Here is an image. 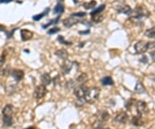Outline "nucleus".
Returning <instances> with one entry per match:
<instances>
[{"instance_id": "obj_22", "label": "nucleus", "mask_w": 155, "mask_h": 129, "mask_svg": "<svg viewBox=\"0 0 155 129\" xmlns=\"http://www.w3.org/2000/svg\"><path fill=\"white\" fill-rule=\"evenodd\" d=\"M91 19L95 23H100L104 19V16L102 15V12L101 13H97V14H94V15H91Z\"/></svg>"}, {"instance_id": "obj_33", "label": "nucleus", "mask_w": 155, "mask_h": 129, "mask_svg": "<svg viewBox=\"0 0 155 129\" xmlns=\"http://www.w3.org/2000/svg\"><path fill=\"white\" fill-rule=\"evenodd\" d=\"M155 49V42H148V50Z\"/></svg>"}, {"instance_id": "obj_4", "label": "nucleus", "mask_w": 155, "mask_h": 129, "mask_svg": "<svg viewBox=\"0 0 155 129\" xmlns=\"http://www.w3.org/2000/svg\"><path fill=\"white\" fill-rule=\"evenodd\" d=\"M135 108L137 113L140 115H143L145 113L148 112V107L147 102H145L143 101H137L136 104H135Z\"/></svg>"}, {"instance_id": "obj_18", "label": "nucleus", "mask_w": 155, "mask_h": 129, "mask_svg": "<svg viewBox=\"0 0 155 129\" xmlns=\"http://www.w3.org/2000/svg\"><path fill=\"white\" fill-rule=\"evenodd\" d=\"M101 82L104 86H108V85L111 86V85L114 84V81L110 76H104V78L101 80Z\"/></svg>"}, {"instance_id": "obj_5", "label": "nucleus", "mask_w": 155, "mask_h": 129, "mask_svg": "<svg viewBox=\"0 0 155 129\" xmlns=\"http://www.w3.org/2000/svg\"><path fill=\"white\" fill-rule=\"evenodd\" d=\"M134 50L137 54H144L148 51V43L144 41H139L134 45Z\"/></svg>"}, {"instance_id": "obj_31", "label": "nucleus", "mask_w": 155, "mask_h": 129, "mask_svg": "<svg viewBox=\"0 0 155 129\" xmlns=\"http://www.w3.org/2000/svg\"><path fill=\"white\" fill-rule=\"evenodd\" d=\"M85 15H86L85 12H78V13H73V14H72V16L75 17H85Z\"/></svg>"}, {"instance_id": "obj_28", "label": "nucleus", "mask_w": 155, "mask_h": 129, "mask_svg": "<svg viewBox=\"0 0 155 129\" xmlns=\"http://www.w3.org/2000/svg\"><path fill=\"white\" fill-rule=\"evenodd\" d=\"M77 81L80 83H84L87 81V75L85 74H81L79 76H78Z\"/></svg>"}, {"instance_id": "obj_37", "label": "nucleus", "mask_w": 155, "mask_h": 129, "mask_svg": "<svg viewBox=\"0 0 155 129\" xmlns=\"http://www.w3.org/2000/svg\"><path fill=\"white\" fill-rule=\"evenodd\" d=\"M73 1H74L75 3H79V2H81L82 0H73Z\"/></svg>"}, {"instance_id": "obj_21", "label": "nucleus", "mask_w": 155, "mask_h": 129, "mask_svg": "<svg viewBox=\"0 0 155 129\" xmlns=\"http://www.w3.org/2000/svg\"><path fill=\"white\" fill-rule=\"evenodd\" d=\"M64 10H65L64 5H63L62 4H61V3H59V4L54 7V13H55V14H62Z\"/></svg>"}, {"instance_id": "obj_6", "label": "nucleus", "mask_w": 155, "mask_h": 129, "mask_svg": "<svg viewBox=\"0 0 155 129\" xmlns=\"http://www.w3.org/2000/svg\"><path fill=\"white\" fill-rule=\"evenodd\" d=\"M47 94V89H46V86L44 85H39L35 88V92H34V96L36 98V99H42Z\"/></svg>"}, {"instance_id": "obj_14", "label": "nucleus", "mask_w": 155, "mask_h": 129, "mask_svg": "<svg viewBox=\"0 0 155 129\" xmlns=\"http://www.w3.org/2000/svg\"><path fill=\"white\" fill-rule=\"evenodd\" d=\"M132 124L135 127H141L143 126L144 121H143V119H142V115H140L138 114L137 116H134L132 119Z\"/></svg>"}, {"instance_id": "obj_7", "label": "nucleus", "mask_w": 155, "mask_h": 129, "mask_svg": "<svg viewBox=\"0 0 155 129\" xmlns=\"http://www.w3.org/2000/svg\"><path fill=\"white\" fill-rule=\"evenodd\" d=\"M114 120L120 124L127 123V120H128V115H127L126 112L121 111V112H119L116 114V117L114 119Z\"/></svg>"}, {"instance_id": "obj_24", "label": "nucleus", "mask_w": 155, "mask_h": 129, "mask_svg": "<svg viewBox=\"0 0 155 129\" xmlns=\"http://www.w3.org/2000/svg\"><path fill=\"white\" fill-rule=\"evenodd\" d=\"M136 100H134V99H130V100H128V101L126 102V104H125V107L128 110H131L132 109V107H135V104H136Z\"/></svg>"}, {"instance_id": "obj_34", "label": "nucleus", "mask_w": 155, "mask_h": 129, "mask_svg": "<svg viewBox=\"0 0 155 129\" xmlns=\"http://www.w3.org/2000/svg\"><path fill=\"white\" fill-rule=\"evenodd\" d=\"M151 58L153 62H155V50L151 52Z\"/></svg>"}, {"instance_id": "obj_25", "label": "nucleus", "mask_w": 155, "mask_h": 129, "mask_svg": "<svg viewBox=\"0 0 155 129\" xmlns=\"http://www.w3.org/2000/svg\"><path fill=\"white\" fill-rule=\"evenodd\" d=\"M97 5V2L95 0H91L88 3H84V7L86 9V10H89V9H92V8H95Z\"/></svg>"}, {"instance_id": "obj_36", "label": "nucleus", "mask_w": 155, "mask_h": 129, "mask_svg": "<svg viewBox=\"0 0 155 129\" xmlns=\"http://www.w3.org/2000/svg\"><path fill=\"white\" fill-rule=\"evenodd\" d=\"M11 0H0V2L1 3H9V2H11Z\"/></svg>"}, {"instance_id": "obj_1", "label": "nucleus", "mask_w": 155, "mask_h": 129, "mask_svg": "<svg viewBox=\"0 0 155 129\" xmlns=\"http://www.w3.org/2000/svg\"><path fill=\"white\" fill-rule=\"evenodd\" d=\"M150 11L147 10V8L144 5H138L134 8V10H132L130 16V20L132 22L140 21L142 17H148L150 16Z\"/></svg>"}, {"instance_id": "obj_29", "label": "nucleus", "mask_w": 155, "mask_h": 129, "mask_svg": "<svg viewBox=\"0 0 155 129\" xmlns=\"http://www.w3.org/2000/svg\"><path fill=\"white\" fill-rule=\"evenodd\" d=\"M58 40L60 41V43L62 44H65V45H71L72 44V43H70V42H67L66 40H64V37H62V36H59L58 37Z\"/></svg>"}, {"instance_id": "obj_23", "label": "nucleus", "mask_w": 155, "mask_h": 129, "mask_svg": "<svg viewBox=\"0 0 155 129\" xmlns=\"http://www.w3.org/2000/svg\"><path fill=\"white\" fill-rule=\"evenodd\" d=\"M13 124V116H4V125L5 127H11Z\"/></svg>"}, {"instance_id": "obj_38", "label": "nucleus", "mask_w": 155, "mask_h": 129, "mask_svg": "<svg viewBox=\"0 0 155 129\" xmlns=\"http://www.w3.org/2000/svg\"><path fill=\"white\" fill-rule=\"evenodd\" d=\"M26 129H35L34 127H28V128H26Z\"/></svg>"}, {"instance_id": "obj_17", "label": "nucleus", "mask_w": 155, "mask_h": 129, "mask_svg": "<svg viewBox=\"0 0 155 129\" xmlns=\"http://www.w3.org/2000/svg\"><path fill=\"white\" fill-rule=\"evenodd\" d=\"M55 55L58 57L61 58V59L66 60L67 58V56H68V52L66 50H64V49H61V50H59V51H56Z\"/></svg>"}, {"instance_id": "obj_15", "label": "nucleus", "mask_w": 155, "mask_h": 129, "mask_svg": "<svg viewBox=\"0 0 155 129\" xmlns=\"http://www.w3.org/2000/svg\"><path fill=\"white\" fill-rule=\"evenodd\" d=\"M109 118H110V114L106 111H101L97 114V119L99 120L100 121H102V122L107 121L109 120Z\"/></svg>"}, {"instance_id": "obj_13", "label": "nucleus", "mask_w": 155, "mask_h": 129, "mask_svg": "<svg viewBox=\"0 0 155 129\" xmlns=\"http://www.w3.org/2000/svg\"><path fill=\"white\" fill-rule=\"evenodd\" d=\"M13 113H14V107L8 104L3 109V115L4 116H13Z\"/></svg>"}, {"instance_id": "obj_3", "label": "nucleus", "mask_w": 155, "mask_h": 129, "mask_svg": "<svg viewBox=\"0 0 155 129\" xmlns=\"http://www.w3.org/2000/svg\"><path fill=\"white\" fill-rule=\"evenodd\" d=\"M115 9L116 11L120 14H125V15H130L131 12H132V9L129 5H126L125 3H119L117 4L116 6L115 7Z\"/></svg>"}, {"instance_id": "obj_32", "label": "nucleus", "mask_w": 155, "mask_h": 129, "mask_svg": "<svg viewBox=\"0 0 155 129\" xmlns=\"http://www.w3.org/2000/svg\"><path fill=\"white\" fill-rule=\"evenodd\" d=\"M5 62V56H0V68L3 67V65Z\"/></svg>"}, {"instance_id": "obj_8", "label": "nucleus", "mask_w": 155, "mask_h": 129, "mask_svg": "<svg viewBox=\"0 0 155 129\" xmlns=\"http://www.w3.org/2000/svg\"><path fill=\"white\" fill-rule=\"evenodd\" d=\"M11 76L15 79L16 81H17V82L22 80L23 76H24V73H23V71L21 70V69H17V68L12 69V70L11 71Z\"/></svg>"}, {"instance_id": "obj_39", "label": "nucleus", "mask_w": 155, "mask_h": 129, "mask_svg": "<svg viewBox=\"0 0 155 129\" xmlns=\"http://www.w3.org/2000/svg\"><path fill=\"white\" fill-rule=\"evenodd\" d=\"M97 129H104V128H103V127H98V128H97Z\"/></svg>"}, {"instance_id": "obj_35", "label": "nucleus", "mask_w": 155, "mask_h": 129, "mask_svg": "<svg viewBox=\"0 0 155 129\" xmlns=\"http://www.w3.org/2000/svg\"><path fill=\"white\" fill-rule=\"evenodd\" d=\"M140 62H143L144 63H147V57L144 56H143V58H142V59H140Z\"/></svg>"}, {"instance_id": "obj_16", "label": "nucleus", "mask_w": 155, "mask_h": 129, "mask_svg": "<svg viewBox=\"0 0 155 129\" xmlns=\"http://www.w3.org/2000/svg\"><path fill=\"white\" fill-rule=\"evenodd\" d=\"M41 83H42V85H44V86H48V85H49L50 83H51L52 79H51V77H50V75H48V74H43V75H41Z\"/></svg>"}, {"instance_id": "obj_26", "label": "nucleus", "mask_w": 155, "mask_h": 129, "mask_svg": "<svg viewBox=\"0 0 155 129\" xmlns=\"http://www.w3.org/2000/svg\"><path fill=\"white\" fill-rule=\"evenodd\" d=\"M49 11V9H47L44 12H42V13H41V14H38V15H35V16H34L33 19L35 21H39L40 19H41L42 17H44L46 14H48V12Z\"/></svg>"}, {"instance_id": "obj_10", "label": "nucleus", "mask_w": 155, "mask_h": 129, "mask_svg": "<svg viewBox=\"0 0 155 129\" xmlns=\"http://www.w3.org/2000/svg\"><path fill=\"white\" fill-rule=\"evenodd\" d=\"M72 66H73V63L70 61H65L63 62L62 66H61V70L64 75H67V74L70 73L71 69H72Z\"/></svg>"}, {"instance_id": "obj_2", "label": "nucleus", "mask_w": 155, "mask_h": 129, "mask_svg": "<svg viewBox=\"0 0 155 129\" xmlns=\"http://www.w3.org/2000/svg\"><path fill=\"white\" fill-rule=\"evenodd\" d=\"M100 95V89L98 88H96V87H93V88H91L89 89H86V92H85V95H84V100L86 102L88 103H94L95 101H97Z\"/></svg>"}, {"instance_id": "obj_27", "label": "nucleus", "mask_w": 155, "mask_h": 129, "mask_svg": "<svg viewBox=\"0 0 155 129\" xmlns=\"http://www.w3.org/2000/svg\"><path fill=\"white\" fill-rule=\"evenodd\" d=\"M104 9H105V5H102L98 6V7H97L94 11L91 13V15H94V14H97V13H101Z\"/></svg>"}, {"instance_id": "obj_11", "label": "nucleus", "mask_w": 155, "mask_h": 129, "mask_svg": "<svg viewBox=\"0 0 155 129\" xmlns=\"http://www.w3.org/2000/svg\"><path fill=\"white\" fill-rule=\"evenodd\" d=\"M78 23V19H77L75 17H73V16H71L70 17H68L67 19H65L64 21H63V23H64V25L67 27V28H70V27H72L73 26L74 24H76Z\"/></svg>"}, {"instance_id": "obj_19", "label": "nucleus", "mask_w": 155, "mask_h": 129, "mask_svg": "<svg viewBox=\"0 0 155 129\" xmlns=\"http://www.w3.org/2000/svg\"><path fill=\"white\" fill-rule=\"evenodd\" d=\"M135 92L138 94H143L146 93V89H145L144 85L142 84L141 82H138L136 85H135Z\"/></svg>"}, {"instance_id": "obj_30", "label": "nucleus", "mask_w": 155, "mask_h": 129, "mask_svg": "<svg viewBox=\"0 0 155 129\" xmlns=\"http://www.w3.org/2000/svg\"><path fill=\"white\" fill-rule=\"evenodd\" d=\"M59 31H60V29L58 28V27H54V28L50 29L48 31V33L49 34V35H52V34L57 33V32H59Z\"/></svg>"}, {"instance_id": "obj_9", "label": "nucleus", "mask_w": 155, "mask_h": 129, "mask_svg": "<svg viewBox=\"0 0 155 129\" xmlns=\"http://www.w3.org/2000/svg\"><path fill=\"white\" fill-rule=\"evenodd\" d=\"M85 92H86V89L84 88V86H79V87H77L75 89H74V95L76 96L78 99H82L84 97V95H85Z\"/></svg>"}, {"instance_id": "obj_20", "label": "nucleus", "mask_w": 155, "mask_h": 129, "mask_svg": "<svg viewBox=\"0 0 155 129\" xmlns=\"http://www.w3.org/2000/svg\"><path fill=\"white\" fill-rule=\"evenodd\" d=\"M145 36L148 38H155V27L147 30L145 31Z\"/></svg>"}, {"instance_id": "obj_12", "label": "nucleus", "mask_w": 155, "mask_h": 129, "mask_svg": "<svg viewBox=\"0 0 155 129\" xmlns=\"http://www.w3.org/2000/svg\"><path fill=\"white\" fill-rule=\"evenodd\" d=\"M21 37L22 41H28L33 37V32L28 30H21Z\"/></svg>"}]
</instances>
